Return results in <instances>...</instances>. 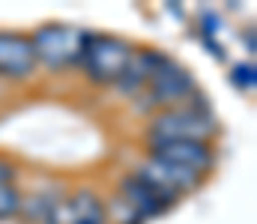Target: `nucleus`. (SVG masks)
Returning a JSON list of instances; mask_svg holds the SVG:
<instances>
[{"label":"nucleus","mask_w":257,"mask_h":224,"mask_svg":"<svg viewBox=\"0 0 257 224\" xmlns=\"http://www.w3.org/2000/svg\"><path fill=\"white\" fill-rule=\"evenodd\" d=\"M212 135H215V120L209 108H171L159 114L150 126V144H171V141L206 144Z\"/></svg>","instance_id":"nucleus-1"},{"label":"nucleus","mask_w":257,"mask_h":224,"mask_svg":"<svg viewBox=\"0 0 257 224\" xmlns=\"http://www.w3.org/2000/svg\"><path fill=\"white\" fill-rule=\"evenodd\" d=\"M87 33L75 30V27H39L30 39L36 60L48 63V66H69L75 60H81L84 45H87Z\"/></svg>","instance_id":"nucleus-2"},{"label":"nucleus","mask_w":257,"mask_h":224,"mask_svg":"<svg viewBox=\"0 0 257 224\" xmlns=\"http://www.w3.org/2000/svg\"><path fill=\"white\" fill-rule=\"evenodd\" d=\"M128 57H132V48L123 39H117V36H90L87 45H84L81 63L87 66L93 81L111 84L123 75Z\"/></svg>","instance_id":"nucleus-3"},{"label":"nucleus","mask_w":257,"mask_h":224,"mask_svg":"<svg viewBox=\"0 0 257 224\" xmlns=\"http://www.w3.org/2000/svg\"><path fill=\"white\" fill-rule=\"evenodd\" d=\"M138 176H141L144 182H150L156 191H162L165 197H171V200H174L180 191L197 185V179H200V173H194L189 167H180V164H171V161H162V158H156V155H150V161L141 164Z\"/></svg>","instance_id":"nucleus-4"},{"label":"nucleus","mask_w":257,"mask_h":224,"mask_svg":"<svg viewBox=\"0 0 257 224\" xmlns=\"http://www.w3.org/2000/svg\"><path fill=\"white\" fill-rule=\"evenodd\" d=\"M153 155L162 158V161H171V164H180V167H189L194 173H203L212 167L215 155L212 149L200 141H171V144H153Z\"/></svg>","instance_id":"nucleus-5"},{"label":"nucleus","mask_w":257,"mask_h":224,"mask_svg":"<svg viewBox=\"0 0 257 224\" xmlns=\"http://www.w3.org/2000/svg\"><path fill=\"white\" fill-rule=\"evenodd\" d=\"M150 87H153V99H156V102H162V105H177V102H183V99L194 90V81L186 69H180L177 63L165 60V63L156 69V75L150 78Z\"/></svg>","instance_id":"nucleus-6"},{"label":"nucleus","mask_w":257,"mask_h":224,"mask_svg":"<svg viewBox=\"0 0 257 224\" xmlns=\"http://www.w3.org/2000/svg\"><path fill=\"white\" fill-rule=\"evenodd\" d=\"M36 54L27 36L21 33H0V72L9 78H24L33 72Z\"/></svg>","instance_id":"nucleus-7"},{"label":"nucleus","mask_w":257,"mask_h":224,"mask_svg":"<svg viewBox=\"0 0 257 224\" xmlns=\"http://www.w3.org/2000/svg\"><path fill=\"white\" fill-rule=\"evenodd\" d=\"M120 191H123V200L135 209L138 218H153V215H159V212L171 203V197H165L162 191H156V188H153L150 182H144L138 173L128 176V179H123Z\"/></svg>","instance_id":"nucleus-8"},{"label":"nucleus","mask_w":257,"mask_h":224,"mask_svg":"<svg viewBox=\"0 0 257 224\" xmlns=\"http://www.w3.org/2000/svg\"><path fill=\"white\" fill-rule=\"evenodd\" d=\"M165 60H168V57H162V54H156V51H138V54L132 51L123 75L117 78V84H120L126 93H135L138 87L150 84V78L156 75V69H159Z\"/></svg>","instance_id":"nucleus-9"},{"label":"nucleus","mask_w":257,"mask_h":224,"mask_svg":"<svg viewBox=\"0 0 257 224\" xmlns=\"http://www.w3.org/2000/svg\"><path fill=\"white\" fill-rule=\"evenodd\" d=\"M69 209H72V224H102L105 221L102 203H99L96 194H90V191L75 194L72 203H69Z\"/></svg>","instance_id":"nucleus-10"},{"label":"nucleus","mask_w":257,"mask_h":224,"mask_svg":"<svg viewBox=\"0 0 257 224\" xmlns=\"http://www.w3.org/2000/svg\"><path fill=\"white\" fill-rule=\"evenodd\" d=\"M33 221H54V215H57V203L51 200V197H45V194H39V197H33L30 203H24L21 206Z\"/></svg>","instance_id":"nucleus-11"},{"label":"nucleus","mask_w":257,"mask_h":224,"mask_svg":"<svg viewBox=\"0 0 257 224\" xmlns=\"http://www.w3.org/2000/svg\"><path fill=\"white\" fill-rule=\"evenodd\" d=\"M15 212H21V197L9 182H0V218H12Z\"/></svg>","instance_id":"nucleus-12"},{"label":"nucleus","mask_w":257,"mask_h":224,"mask_svg":"<svg viewBox=\"0 0 257 224\" xmlns=\"http://www.w3.org/2000/svg\"><path fill=\"white\" fill-rule=\"evenodd\" d=\"M233 84H236V87L251 90V87H254V66H251V63L236 66V69H233Z\"/></svg>","instance_id":"nucleus-13"}]
</instances>
